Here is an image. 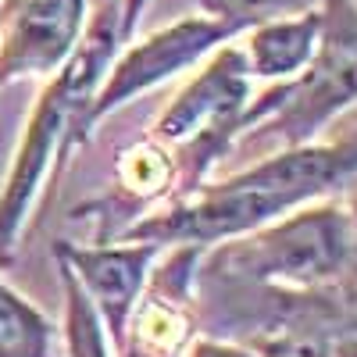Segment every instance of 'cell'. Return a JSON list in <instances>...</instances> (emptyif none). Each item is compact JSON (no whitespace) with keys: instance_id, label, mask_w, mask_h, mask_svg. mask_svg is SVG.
Returning a JSON list of instances; mask_svg holds the SVG:
<instances>
[{"instance_id":"15","label":"cell","mask_w":357,"mask_h":357,"mask_svg":"<svg viewBox=\"0 0 357 357\" xmlns=\"http://www.w3.org/2000/svg\"><path fill=\"white\" fill-rule=\"evenodd\" d=\"M186 357H254L250 350L243 347H236V343H225V340H211V336H204V340H193Z\"/></svg>"},{"instance_id":"1","label":"cell","mask_w":357,"mask_h":357,"mask_svg":"<svg viewBox=\"0 0 357 357\" xmlns=\"http://www.w3.org/2000/svg\"><path fill=\"white\" fill-rule=\"evenodd\" d=\"M357 178V132L336 143L282 146L222 183H200L186 197H172L158 211L136 218L118 240H143L158 247H215L247 236L301 204L333 197Z\"/></svg>"},{"instance_id":"17","label":"cell","mask_w":357,"mask_h":357,"mask_svg":"<svg viewBox=\"0 0 357 357\" xmlns=\"http://www.w3.org/2000/svg\"><path fill=\"white\" fill-rule=\"evenodd\" d=\"M347 222H350V247H354V268H357V178H350L347 183Z\"/></svg>"},{"instance_id":"2","label":"cell","mask_w":357,"mask_h":357,"mask_svg":"<svg viewBox=\"0 0 357 357\" xmlns=\"http://www.w3.org/2000/svg\"><path fill=\"white\" fill-rule=\"evenodd\" d=\"M122 4L100 0L89 8L86 29L68 54V61L57 68L25 118V129L18 136L11 168L0 186V268H8L18 254L22 232L29 215L50 183V175L61 168V161L89 139L86 111L97 86L104 82L111 61L122 50Z\"/></svg>"},{"instance_id":"3","label":"cell","mask_w":357,"mask_h":357,"mask_svg":"<svg viewBox=\"0 0 357 357\" xmlns=\"http://www.w3.org/2000/svg\"><path fill=\"white\" fill-rule=\"evenodd\" d=\"M354 268L347 207L321 197L247 236L207 247L197 275L243 279L286 293H325Z\"/></svg>"},{"instance_id":"7","label":"cell","mask_w":357,"mask_h":357,"mask_svg":"<svg viewBox=\"0 0 357 357\" xmlns=\"http://www.w3.org/2000/svg\"><path fill=\"white\" fill-rule=\"evenodd\" d=\"M204 247H165L126 318L114 357H186L197 333L193 286Z\"/></svg>"},{"instance_id":"14","label":"cell","mask_w":357,"mask_h":357,"mask_svg":"<svg viewBox=\"0 0 357 357\" xmlns=\"http://www.w3.org/2000/svg\"><path fill=\"white\" fill-rule=\"evenodd\" d=\"M254 357H333V340H329V333L293 329V333L268 336Z\"/></svg>"},{"instance_id":"16","label":"cell","mask_w":357,"mask_h":357,"mask_svg":"<svg viewBox=\"0 0 357 357\" xmlns=\"http://www.w3.org/2000/svg\"><path fill=\"white\" fill-rule=\"evenodd\" d=\"M118 4H122V36L129 43L132 33L139 29V18L146 15V8H151V0H118Z\"/></svg>"},{"instance_id":"5","label":"cell","mask_w":357,"mask_h":357,"mask_svg":"<svg viewBox=\"0 0 357 357\" xmlns=\"http://www.w3.org/2000/svg\"><path fill=\"white\" fill-rule=\"evenodd\" d=\"M250 89L254 75L247 68L243 47L236 40H225L161 107L151 136L165 143L175 158V197H186L200 183H207V172L236 146L240 118L254 97Z\"/></svg>"},{"instance_id":"4","label":"cell","mask_w":357,"mask_h":357,"mask_svg":"<svg viewBox=\"0 0 357 357\" xmlns=\"http://www.w3.org/2000/svg\"><path fill=\"white\" fill-rule=\"evenodd\" d=\"M357 104V4L321 0V33L304 72L250 97L236 139H275L282 146L314 143L321 129Z\"/></svg>"},{"instance_id":"19","label":"cell","mask_w":357,"mask_h":357,"mask_svg":"<svg viewBox=\"0 0 357 357\" xmlns=\"http://www.w3.org/2000/svg\"><path fill=\"white\" fill-rule=\"evenodd\" d=\"M354 4H357V0H354Z\"/></svg>"},{"instance_id":"11","label":"cell","mask_w":357,"mask_h":357,"mask_svg":"<svg viewBox=\"0 0 357 357\" xmlns=\"http://www.w3.org/2000/svg\"><path fill=\"white\" fill-rule=\"evenodd\" d=\"M0 357H57L54 321L0 279Z\"/></svg>"},{"instance_id":"6","label":"cell","mask_w":357,"mask_h":357,"mask_svg":"<svg viewBox=\"0 0 357 357\" xmlns=\"http://www.w3.org/2000/svg\"><path fill=\"white\" fill-rule=\"evenodd\" d=\"M236 36L240 33L229 29L225 22L197 15V18L172 22V25L158 29V33L129 43L126 50H118V57L111 61L104 82L97 86L93 100H89L86 132L93 136L97 122H104L111 111L126 107L129 100L146 93V89H158L161 82L175 79L178 72L200 65L215 47H222L225 40H236Z\"/></svg>"},{"instance_id":"10","label":"cell","mask_w":357,"mask_h":357,"mask_svg":"<svg viewBox=\"0 0 357 357\" xmlns=\"http://www.w3.org/2000/svg\"><path fill=\"white\" fill-rule=\"evenodd\" d=\"M318 33H321V4L250 25L240 43L250 75L261 82H282L304 72L318 47Z\"/></svg>"},{"instance_id":"18","label":"cell","mask_w":357,"mask_h":357,"mask_svg":"<svg viewBox=\"0 0 357 357\" xmlns=\"http://www.w3.org/2000/svg\"><path fill=\"white\" fill-rule=\"evenodd\" d=\"M93 4H100V0H93Z\"/></svg>"},{"instance_id":"13","label":"cell","mask_w":357,"mask_h":357,"mask_svg":"<svg viewBox=\"0 0 357 357\" xmlns=\"http://www.w3.org/2000/svg\"><path fill=\"white\" fill-rule=\"evenodd\" d=\"M318 4L321 0H200V8H204L207 18L225 22L240 36L257 22L296 15V11H307V8H318Z\"/></svg>"},{"instance_id":"12","label":"cell","mask_w":357,"mask_h":357,"mask_svg":"<svg viewBox=\"0 0 357 357\" xmlns=\"http://www.w3.org/2000/svg\"><path fill=\"white\" fill-rule=\"evenodd\" d=\"M57 261V275H61V289H65V357H114L111 354V336L104 329V321L89 301V293L82 289L79 275L72 272V264L54 254Z\"/></svg>"},{"instance_id":"9","label":"cell","mask_w":357,"mask_h":357,"mask_svg":"<svg viewBox=\"0 0 357 357\" xmlns=\"http://www.w3.org/2000/svg\"><path fill=\"white\" fill-rule=\"evenodd\" d=\"M161 250L165 247L143 243V240H104L89 247H79L72 240L54 243V254H61L72 264V272L89 293V301H93L104 329L114 343L122 340L126 318L136 304V296L143 293L146 275H151Z\"/></svg>"},{"instance_id":"8","label":"cell","mask_w":357,"mask_h":357,"mask_svg":"<svg viewBox=\"0 0 357 357\" xmlns=\"http://www.w3.org/2000/svg\"><path fill=\"white\" fill-rule=\"evenodd\" d=\"M93 0H0V86L50 79L75 50Z\"/></svg>"}]
</instances>
